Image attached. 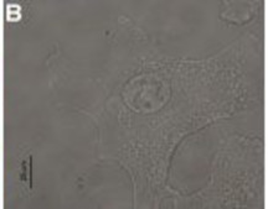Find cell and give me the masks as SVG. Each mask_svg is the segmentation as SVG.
Listing matches in <instances>:
<instances>
[{
	"instance_id": "obj_1",
	"label": "cell",
	"mask_w": 268,
	"mask_h": 209,
	"mask_svg": "<svg viewBox=\"0 0 268 209\" xmlns=\"http://www.w3.org/2000/svg\"><path fill=\"white\" fill-rule=\"evenodd\" d=\"M20 19V14L17 12V11H12V9H11V6H9V9H7V20H19Z\"/></svg>"
}]
</instances>
